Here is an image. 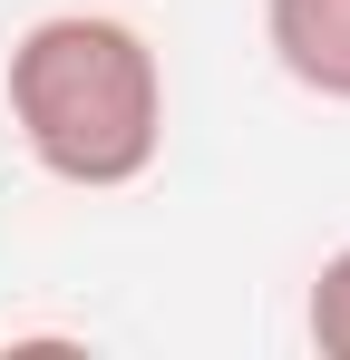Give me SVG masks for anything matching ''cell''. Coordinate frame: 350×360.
Wrapping results in <instances>:
<instances>
[{
    "instance_id": "obj_1",
    "label": "cell",
    "mask_w": 350,
    "mask_h": 360,
    "mask_svg": "<svg viewBox=\"0 0 350 360\" xmlns=\"http://www.w3.org/2000/svg\"><path fill=\"white\" fill-rule=\"evenodd\" d=\"M10 127L30 166L78 195H117L166 156V59L117 10H49L10 39Z\"/></svg>"
},
{
    "instance_id": "obj_2",
    "label": "cell",
    "mask_w": 350,
    "mask_h": 360,
    "mask_svg": "<svg viewBox=\"0 0 350 360\" xmlns=\"http://www.w3.org/2000/svg\"><path fill=\"white\" fill-rule=\"evenodd\" d=\"M263 49L302 98L350 108V0H263Z\"/></svg>"
},
{
    "instance_id": "obj_3",
    "label": "cell",
    "mask_w": 350,
    "mask_h": 360,
    "mask_svg": "<svg viewBox=\"0 0 350 360\" xmlns=\"http://www.w3.org/2000/svg\"><path fill=\"white\" fill-rule=\"evenodd\" d=\"M302 331H311L321 360H350V243L321 253V273H311V292H302Z\"/></svg>"
}]
</instances>
